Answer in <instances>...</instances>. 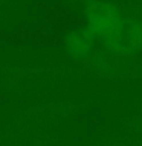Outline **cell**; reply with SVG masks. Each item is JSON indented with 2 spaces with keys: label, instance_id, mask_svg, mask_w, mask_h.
Here are the masks:
<instances>
[{
  "label": "cell",
  "instance_id": "obj_1",
  "mask_svg": "<svg viewBox=\"0 0 142 146\" xmlns=\"http://www.w3.org/2000/svg\"><path fill=\"white\" fill-rule=\"evenodd\" d=\"M92 35L89 31H78L69 35L67 38V50L73 58H81L89 52L92 46Z\"/></svg>",
  "mask_w": 142,
  "mask_h": 146
}]
</instances>
